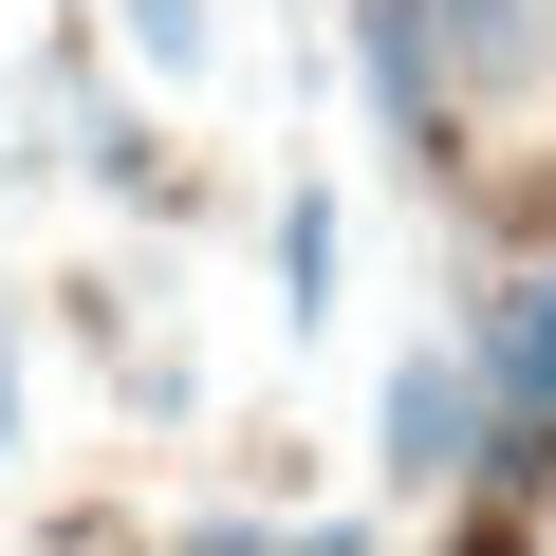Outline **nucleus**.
Masks as SVG:
<instances>
[{
  "label": "nucleus",
  "mask_w": 556,
  "mask_h": 556,
  "mask_svg": "<svg viewBox=\"0 0 556 556\" xmlns=\"http://www.w3.org/2000/svg\"><path fill=\"white\" fill-rule=\"evenodd\" d=\"M371 464H390V482L482 464V371H464V353H408V371H390V408H371Z\"/></svg>",
  "instance_id": "obj_1"
},
{
  "label": "nucleus",
  "mask_w": 556,
  "mask_h": 556,
  "mask_svg": "<svg viewBox=\"0 0 556 556\" xmlns=\"http://www.w3.org/2000/svg\"><path fill=\"white\" fill-rule=\"evenodd\" d=\"M427 75H445V93L538 75V0H427Z\"/></svg>",
  "instance_id": "obj_2"
},
{
  "label": "nucleus",
  "mask_w": 556,
  "mask_h": 556,
  "mask_svg": "<svg viewBox=\"0 0 556 556\" xmlns=\"http://www.w3.org/2000/svg\"><path fill=\"white\" fill-rule=\"evenodd\" d=\"M353 56H371V112L427 149V130H445V75H427V0H353Z\"/></svg>",
  "instance_id": "obj_3"
},
{
  "label": "nucleus",
  "mask_w": 556,
  "mask_h": 556,
  "mask_svg": "<svg viewBox=\"0 0 556 556\" xmlns=\"http://www.w3.org/2000/svg\"><path fill=\"white\" fill-rule=\"evenodd\" d=\"M482 408H501V445L556 427V278H519V316L482 334Z\"/></svg>",
  "instance_id": "obj_4"
},
{
  "label": "nucleus",
  "mask_w": 556,
  "mask_h": 556,
  "mask_svg": "<svg viewBox=\"0 0 556 556\" xmlns=\"http://www.w3.org/2000/svg\"><path fill=\"white\" fill-rule=\"evenodd\" d=\"M278 316H334V186H298V204H278Z\"/></svg>",
  "instance_id": "obj_5"
},
{
  "label": "nucleus",
  "mask_w": 556,
  "mask_h": 556,
  "mask_svg": "<svg viewBox=\"0 0 556 556\" xmlns=\"http://www.w3.org/2000/svg\"><path fill=\"white\" fill-rule=\"evenodd\" d=\"M130 56L149 75H204V0H130Z\"/></svg>",
  "instance_id": "obj_6"
},
{
  "label": "nucleus",
  "mask_w": 556,
  "mask_h": 556,
  "mask_svg": "<svg viewBox=\"0 0 556 556\" xmlns=\"http://www.w3.org/2000/svg\"><path fill=\"white\" fill-rule=\"evenodd\" d=\"M0 445H20V316H0Z\"/></svg>",
  "instance_id": "obj_7"
}]
</instances>
